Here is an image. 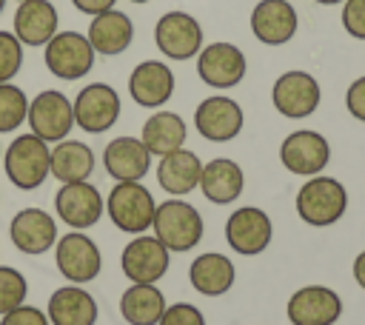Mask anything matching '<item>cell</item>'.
Here are the masks:
<instances>
[{"instance_id":"1","label":"cell","mask_w":365,"mask_h":325,"mask_svg":"<svg viewBox=\"0 0 365 325\" xmlns=\"http://www.w3.org/2000/svg\"><path fill=\"white\" fill-rule=\"evenodd\" d=\"M348 208V191L339 180L317 174L308 177L305 185L297 191V214L311 228H325L342 220Z\"/></svg>"},{"instance_id":"2","label":"cell","mask_w":365,"mask_h":325,"mask_svg":"<svg viewBox=\"0 0 365 325\" xmlns=\"http://www.w3.org/2000/svg\"><path fill=\"white\" fill-rule=\"evenodd\" d=\"M154 237L174 254H182V251H191L200 239H202V231H205V222L200 217V211L180 200V197H171L165 202L157 205L154 211Z\"/></svg>"},{"instance_id":"3","label":"cell","mask_w":365,"mask_h":325,"mask_svg":"<svg viewBox=\"0 0 365 325\" xmlns=\"http://www.w3.org/2000/svg\"><path fill=\"white\" fill-rule=\"evenodd\" d=\"M51 162V148L46 140H40L37 134H20L11 140V145L6 148L3 165H6V177L11 180L14 188L20 191H34L46 182V177L51 174L48 168Z\"/></svg>"},{"instance_id":"4","label":"cell","mask_w":365,"mask_h":325,"mask_svg":"<svg viewBox=\"0 0 365 325\" xmlns=\"http://www.w3.org/2000/svg\"><path fill=\"white\" fill-rule=\"evenodd\" d=\"M157 202L143 182H117L106 197L108 220L125 234H145L154 222Z\"/></svg>"},{"instance_id":"5","label":"cell","mask_w":365,"mask_h":325,"mask_svg":"<svg viewBox=\"0 0 365 325\" xmlns=\"http://www.w3.org/2000/svg\"><path fill=\"white\" fill-rule=\"evenodd\" d=\"M94 48L80 31H57L43 46V63L48 74L60 80H80L94 68Z\"/></svg>"},{"instance_id":"6","label":"cell","mask_w":365,"mask_h":325,"mask_svg":"<svg viewBox=\"0 0 365 325\" xmlns=\"http://www.w3.org/2000/svg\"><path fill=\"white\" fill-rule=\"evenodd\" d=\"M319 100H322V88H319L317 77L302 68H291V71L279 74L271 86V103H274L277 114H282L285 120L311 117L319 108Z\"/></svg>"},{"instance_id":"7","label":"cell","mask_w":365,"mask_h":325,"mask_svg":"<svg viewBox=\"0 0 365 325\" xmlns=\"http://www.w3.org/2000/svg\"><path fill=\"white\" fill-rule=\"evenodd\" d=\"M54 265L63 274V279H68L71 285H86L97 279L103 268V254L88 234L68 231L54 242Z\"/></svg>"},{"instance_id":"8","label":"cell","mask_w":365,"mask_h":325,"mask_svg":"<svg viewBox=\"0 0 365 325\" xmlns=\"http://www.w3.org/2000/svg\"><path fill=\"white\" fill-rule=\"evenodd\" d=\"M74 108V125H80L88 134H103L120 120V94L108 83H88L80 88V94L71 100Z\"/></svg>"},{"instance_id":"9","label":"cell","mask_w":365,"mask_h":325,"mask_svg":"<svg viewBox=\"0 0 365 325\" xmlns=\"http://www.w3.org/2000/svg\"><path fill=\"white\" fill-rule=\"evenodd\" d=\"M26 123L31 128V134H37L46 143H60L68 137V131L74 128V108L71 100L57 91V88H46L40 91L34 100H29V114Z\"/></svg>"},{"instance_id":"10","label":"cell","mask_w":365,"mask_h":325,"mask_svg":"<svg viewBox=\"0 0 365 325\" xmlns=\"http://www.w3.org/2000/svg\"><path fill=\"white\" fill-rule=\"evenodd\" d=\"M154 43L168 60H191L202 48V26L188 11H165L154 23Z\"/></svg>"},{"instance_id":"11","label":"cell","mask_w":365,"mask_h":325,"mask_svg":"<svg viewBox=\"0 0 365 325\" xmlns=\"http://www.w3.org/2000/svg\"><path fill=\"white\" fill-rule=\"evenodd\" d=\"M245 68H248L245 54L240 51V46H234L228 40L208 43L197 54V74H200V80L205 86L217 88V91L240 86L242 77H245Z\"/></svg>"},{"instance_id":"12","label":"cell","mask_w":365,"mask_h":325,"mask_svg":"<svg viewBox=\"0 0 365 325\" xmlns=\"http://www.w3.org/2000/svg\"><path fill=\"white\" fill-rule=\"evenodd\" d=\"M331 160V143L314 128H297L279 143V162L297 177H317Z\"/></svg>"},{"instance_id":"13","label":"cell","mask_w":365,"mask_h":325,"mask_svg":"<svg viewBox=\"0 0 365 325\" xmlns=\"http://www.w3.org/2000/svg\"><path fill=\"white\" fill-rule=\"evenodd\" d=\"M103 194L88 182H63L54 194V211L57 220H63L71 231H86L100 222L103 217Z\"/></svg>"},{"instance_id":"14","label":"cell","mask_w":365,"mask_h":325,"mask_svg":"<svg viewBox=\"0 0 365 325\" xmlns=\"http://www.w3.org/2000/svg\"><path fill=\"white\" fill-rule=\"evenodd\" d=\"M271 237H274L271 217L257 205H242L231 211V217L225 220V242L240 257L262 254L271 245Z\"/></svg>"},{"instance_id":"15","label":"cell","mask_w":365,"mask_h":325,"mask_svg":"<svg viewBox=\"0 0 365 325\" xmlns=\"http://www.w3.org/2000/svg\"><path fill=\"white\" fill-rule=\"evenodd\" d=\"M168 262H171V251L151 234H137L131 242H125L123 254H120V265H123V274L125 279L131 282H151L157 285V279L165 277L168 271Z\"/></svg>"},{"instance_id":"16","label":"cell","mask_w":365,"mask_h":325,"mask_svg":"<svg viewBox=\"0 0 365 325\" xmlns=\"http://www.w3.org/2000/svg\"><path fill=\"white\" fill-rule=\"evenodd\" d=\"M242 123H245V114L240 103L222 94L205 97L194 111V128L208 143H231L234 137H240Z\"/></svg>"},{"instance_id":"17","label":"cell","mask_w":365,"mask_h":325,"mask_svg":"<svg viewBox=\"0 0 365 325\" xmlns=\"http://www.w3.org/2000/svg\"><path fill=\"white\" fill-rule=\"evenodd\" d=\"M285 314L291 325H334L342 316V299L328 285H305L291 294Z\"/></svg>"},{"instance_id":"18","label":"cell","mask_w":365,"mask_h":325,"mask_svg":"<svg viewBox=\"0 0 365 325\" xmlns=\"http://www.w3.org/2000/svg\"><path fill=\"white\" fill-rule=\"evenodd\" d=\"M11 245L26 257H40L57 242V220L40 208H23L9 222Z\"/></svg>"},{"instance_id":"19","label":"cell","mask_w":365,"mask_h":325,"mask_svg":"<svg viewBox=\"0 0 365 325\" xmlns=\"http://www.w3.org/2000/svg\"><path fill=\"white\" fill-rule=\"evenodd\" d=\"M299 29L297 9L288 0H259L251 9V34L262 46H285Z\"/></svg>"},{"instance_id":"20","label":"cell","mask_w":365,"mask_h":325,"mask_svg":"<svg viewBox=\"0 0 365 325\" xmlns=\"http://www.w3.org/2000/svg\"><path fill=\"white\" fill-rule=\"evenodd\" d=\"M128 94L143 108H160L174 94L171 66L163 60H143L128 74Z\"/></svg>"},{"instance_id":"21","label":"cell","mask_w":365,"mask_h":325,"mask_svg":"<svg viewBox=\"0 0 365 325\" xmlns=\"http://www.w3.org/2000/svg\"><path fill=\"white\" fill-rule=\"evenodd\" d=\"M103 165L106 174L117 182H140L151 168V154L140 137L123 134L103 148Z\"/></svg>"},{"instance_id":"22","label":"cell","mask_w":365,"mask_h":325,"mask_svg":"<svg viewBox=\"0 0 365 325\" xmlns=\"http://www.w3.org/2000/svg\"><path fill=\"white\" fill-rule=\"evenodd\" d=\"M11 31L23 46H46L60 31V14L51 0H23L14 9Z\"/></svg>"},{"instance_id":"23","label":"cell","mask_w":365,"mask_h":325,"mask_svg":"<svg viewBox=\"0 0 365 325\" xmlns=\"http://www.w3.org/2000/svg\"><path fill=\"white\" fill-rule=\"evenodd\" d=\"M86 37H88L94 54L114 57V54H123L131 46V40H134V23H131V17L125 11L108 9V11L91 17Z\"/></svg>"},{"instance_id":"24","label":"cell","mask_w":365,"mask_h":325,"mask_svg":"<svg viewBox=\"0 0 365 325\" xmlns=\"http://www.w3.org/2000/svg\"><path fill=\"white\" fill-rule=\"evenodd\" d=\"M202 197L214 205H231L242 188H245V174L242 168L228 160V157H214L211 162L202 165V174H200V185Z\"/></svg>"},{"instance_id":"25","label":"cell","mask_w":365,"mask_h":325,"mask_svg":"<svg viewBox=\"0 0 365 325\" xmlns=\"http://www.w3.org/2000/svg\"><path fill=\"white\" fill-rule=\"evenodd\" d=\"M200 174H202V162L188 148H177L171 154H163L157 162V182L171 197L191 194L200 185Z\"/></svg>"},{"instance_id":"26","label":"cell","mask_w":365,"mask_h":325,"mask_svg":"<svg viewBox=\"0 0 365 325\" xmlns=\"http://www.w3.org/2000/svg\"><path fill=\"white\" fill-rule=\"evenodd\" d=\"M46 316L51 325H94L97 302L83 285H63L48 296Z\"/></svg>"},{"instance_id":"27","label":"cell","mask_w":365,"mask_h":325,"mask_svg":"<svg viewBox=\"0 0 365 325\" xmlns=\"http://www.w3.org/2000/svg\"><path fill=\"white\" fill-rule=\"evenodd\" d=\"M234 279H237V268L220 251H208V254L194 257V262L188 268V282L202 296H222L225 291H231Z\"/></svg>"},{"instance_id":"28","label":"cell","mask_w":365,"mask_h":325,"mask_svg":"<svg viewBox=\"0 0 365 325\" xmlns=\"http://www.w3.org/2000/svg\"><path fill=\"white\" fill-rule=\"evenodd\" d=\"M185 137H188V125L177 111H154L140 131V140L151 157H163L182 148Z\"/></svg>"},{"instance_id":"29","label":"cell","mask_w":365,"mask_h":325,"mask_svg":"<svg viewBox=\"0 0 365 325\" xmlns=\"http://www.w3.org/2000/svg\"><path fill=\"white\" fill-rule=\"evenodd\" d=\"M165 308V294L151 282H131L120 296V314L128 325H157Z\"/></svg>"},{"instance_id":"30","label":"cell","mask_w":365,"mask_h":325,"mask_svg":"<svg viewBox=\"0 0 365 325\" xmlns=\"http://www.w3.org/2000/svg\"><path fill=\"white\" fill-rule=\"evenodd\" d=\"M51 174L60 182H83L91 177L94 171V151L88 143L80 140H60L51 148V162H48Z\"/></svg>"},{"instance_id":"31","label":"cell","mask_w":365,"mask_h":325,"mask_svg":"<svg viewBox=\"0 0 365 325\" xmlns=\"http://www.w3.org/2000/svg\"><path fill=\"white\" fill-rule=\"evenodd\" d=\"M29 97L14 83H0V134H11L26 123Z\"/></svg>"},{"instance_id":"32","label":"cell","mask_w":365,"mask_h":325,"mask_svg":"<svg viewBox=\"0 0 365 325\" xmlns=\"http://www.w3.org/2000/svg\"><path fill=\"white\" fill-rule=\"evenodd\" d=\"M26 294H29L26 277L11 265H0V316L9 314L11 308L23 305Z\"/></svg>"},{"instance_id":"33","label":"cell","mask_w":365,"mask_h":325,"mask_svg":"<svg viewBox=\"0 0 365 325\" xmlns=\"http://www.w3.org/2000/svg\"><path fill=\"white\" fill-rule=\"evenodd\" d=\"M20 68H23V43L14 37V31L0 29V83H11Z\"/></svg>"},{"instance_id":"34","label":"cell","mask_w":365,"mask_h":325,"mask_svg":"<svg viewBox=\"0 0 365 325\" xmlns=\"http://www.w3.org/2000/svg\"><path fill=\"white\" fill-rule=\"evenodd\" d=\"M157 325H205V316L191 302H174V305H168L163 311Z\"/></svg>"},{"instance_id":"35","label":"cell","mask_w":365,"mask_h":325,"mask_svg":"<svg viewBox=\"0 0 365 325\" xmlns=\"http://www.w3.org/2000/svg\"><path fill=\"white\" fill-rule=\"evenodd\" d=\"M339 20L354 40H365V0H345Z\"/></svg>"},{"instance_id":"36","label":"cell","mask_w":365,"mask_h":325,"mask_svg":"<svg viewBox=\"0 0 365 325\" xmlns=\"http://www.w3.org/2000/svg\"><path fill=\"white\" fill-rule=\"evenodd\" d=\"M0 325H51V322H48V316H46L40 308L23 302V305L11 308L9 314H3Z\"/></svg>"},{"instance_id":"37","label":"cell","mask_w":365,"mask_h":325,"mask_svg":"<svg viewBox=\"0 0 365 325\" xmlns=\"http://www.w3.org/2000/svg\"><path fill=\"white\" fill-rule=\"evenodd\" d=\"M345 108H348V114H351L354 120L365 123V74L356 77V80L348 86V91H345Z\"/></svg>"},{"instance_id":"38","label":"cell","mask_w":365,"mask_h":325,"mask_svg":"<svg viewBox=\"0 0 365 325\" xmlns=\"http://www.w3.org/2000/svg\"><path fill=\"white\" fill-rule=\"evenodd\" d=\"M71 6L80 11V14H103V11H108V9H114L117 6V0H71Z\"/></svg>"},{"instance_id":"39","label":"cell","mask_w":365,"mask_h":325,"mask_svg":"<svg viewBox=\"0 0 365 325\" xmlns=\"http://www.w3.org/2000/svg\"><path fill=\"white\" fill-rule=\"evenodd\" d=\"M354 279H356V285L365 291V251H359V254L354 257Z\"/></svg>"},{"instance_id":"40","label":"cell","mask_w":365,"mask_h":325,"mask_svg":"<svg viewBox=\"0 0 365 325\" xmlns=\"http://www.w3.org/2000/svg\"><path fill=\"white\" fill-rule=\"evenodd\" d=\"M314 3H319V6H339V3H345V0H314Z\"/></svg>"},{"instance_id":"41","label":"cell","mask_w":365,"mask_h":325,"mask_svg":"<svg viewBox=\"0 0 365 325\" xmlns=\"http://www.w3.org/2000/svg\"><path fill=\"white\" fill-rule=\"evenodd\" d=\"M3 9H6V0H0V14H3Z\"/></svg>"},{"instance_id":"42","label":"cell","mask_w":365,"mask_h":325,"mask_svg":"<svg viewBox=\"0 0 365 325\" xmlns=\"http://www.w3.org/2000/svg\"><path fill=\"white\" fill-rule=\"evenodd\" d=\"M131 3H148V0H131Z\"/></svg>"},{"instance_id":"43","label":"cell","mask_w":365,"mask_h":325,"mask_svg":"<svg viewBox=\"0 0 365 325\" xmlns=\"http://www.w3.org/2000/svg\"><path fill=\"white\" fill-rule=\"evenodd\" d=\"M17 3H23V0H17Z\"/></svg>"}]
</instances>
